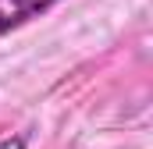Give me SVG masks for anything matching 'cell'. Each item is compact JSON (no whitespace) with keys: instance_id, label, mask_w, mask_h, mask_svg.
Here are the masks:
<instances>
[{"instance_id":"obj_1","label":"cell","mask_w":153,"mask_h":149,"mask_svg":"<svg viewBox=\"0 0 153 149\" xmlns=\"http://www.w3.org/2000/svg\"><path fill=\"white\" fill-rule=\"evenodd\" d=\"M53 4L57 0H0V36L39 18V14H46Z\"/></svg>"},{"instance_id":"obj_2","label":"cell","mask_w":153,"mask_h":149,"mask_svg":"<svg viewBox=\"0 0 153 149\" xmlns=\"http://www.w3.org/2000/svg\"><path fill=\"white\" fill-rule=\"evenodd\" d=\"M0 149H29V135H7L0 139Z\"/></svg>"}]
</instances>
